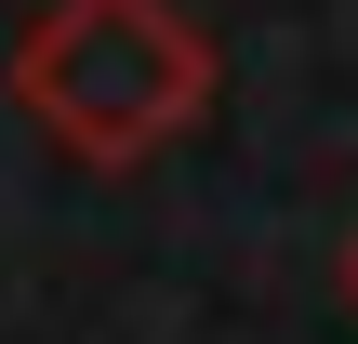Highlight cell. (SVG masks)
<instances>
[{"label":"cell","mask_w":358,"mask_h":344,"mask_svg":"<svg viewBox=\"0 0 358 344\" xmlns=\"http://www.w3.org/2000/svg\"><path fill=\"white\" fill-rule=\"evenodd\" d=\"M345 292H358V252H345Z\"/></svg>","instance_id":"cell-2"},{"label":"cell","mask_w":358,"mask_h":344,"mask_svg":"<svg viewBox=\"0 0 358 344\" xmlns=\"http://www.w3.org/2000/svg\"><path fill=\"white\" fill-rule=\"evenodd\" d=\"M13 106L93 159V172H133L146 146H173L199 106H213V40L173 13V0H53L13 53Z\"/></svg>","instance_id":"cell-1"}]
</instances>
